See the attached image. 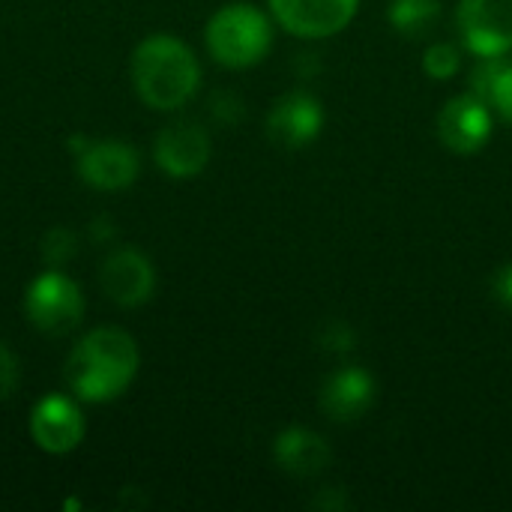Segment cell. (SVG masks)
I'll list each match as a JSON object with an SVG mask.
<instances>
[{"label": "cell", "mask_w": 512, "mask_h": 512, "mask_svg": "<svg viewBox=\"0 0 512 512\" xmlns=\"http://www.w3.org/2000/svg\"><path fill=\"white\" fill-rule=\"evenodd\" d=\"M30 435L39 450L63 456L72 453L84 438V414L66 396H45L30 414Z\"/></svg>", "instance_id": "8fae6325"}, {"label": "cell", "mask_w": 512, "mask_h": 512, "mask_svg": "<svg viewBox=\"0 0 512 512\" xmlns=\"http://www.w3.org/2000/svg\"><path fill=\"white\" fill-rule=\"evenodd\" d=\"M492 294L501 306L512 309V264H504L492 279Z\"/></svg>", "instance_id": "44dd1931"}, {"label": "cell", "mask_w": 512, "mask_h": 512, "mask_svg": "<svg viewBox=\"0 0 512 512\" xmlns=\"http://www.w3.org/2000/svg\"><path fill=\"white\" fill-rule=\"evenodd\" d=\"M78 249V237L69 231V228H51L45 237H42V258L51 261L54 267L69 261Z\"/></svg>", "instance_id": "ac0fdd59"}, {"label": "cell", "mask_w": 512, "mask_h": 512, "mask_svg": "<svg viewBox=\"0 0 512 512\" xmlns=\"http://www.w3.org/2000/svg\"><path fill=\"white\" fill-rule=\"evenodd\" d=\"M21 381V369H18V360L15 354L9 351V345L0 339V399H9L15 393Z\"/></svg>", "instance_id": "ffe728a7"}, {"label": "cell", "mask_w": 512, "mask_h": 512, "mask_svg": "<svg viewBox=\"0 0 512 512\" xmlns=\"http://www.w3.org/2000/svg\"><path fill=\"white\" fill-rule=\"evenodd\" d=\"M213 111H216V117H222V120H237L240 114H243V108H240V99L237 96H231V93H219L216 99H213Z\"/></svg>", "instance_id": "7402d4cb"}, {"label": "cell", "mask_w": 512, "mask_h": 512, "mask_svg": "<svg viewBox=\"0 0 512 512\" xmlns=\"http://www.w3.org/2000/svg\"><path fill=\"white\" fill-rule=\"evenodd\" d=\"M99 285L111 303L135 309L150 300L156 288V273H153V264L141 252L114 249L99 267Z\"/></svg>", "instance_id": "9c48e42d"}, {"label": "cell", "mask_w": 512, "mask_h": 512, "mask_svg": "<svg viewBox=\"0 0 512 512\" xmlns=\"http://www.w3.org/2000/svg\"><path fill=\"white\" fill-rule=\"evenodd\" d=\"M492 123H495V114L489 111V105L474 93H462V96L450 99L441 108L438 135L453 153L471 156V153H480L489 144Z\"/></svg>", "instance_id": "52a82bcc"}, {"label": "cell", "mask_w": 512, "mask_h": 512, "mask_svg": "<svg viewBox=\"0 0 512 512\" xmlns=\"http://www.w3.org/2000/svg\"><path fill=\"white\" fill-rule=\"evenodd\" d=\"M471 93L480 96L492 114L512 123V57L507 54L480 57L471 75Z\"/></svg>", "instance_id": "9a60e30c"}, {"label": "cell", "mask_w": 512, "mask_h": 512, "mask_svg": "<svg viewBox=\"0 0 512 512\" xmlns=\"http://www.w3.org/2000/svg\"><path fill=\"white\" fill-rule=\"evenodd\" d=\"M375 402V378L360 366H345L333 372L318 393L321 411L336 423H354L360 420Z\"/></svg>", "instance_id": "4fadbf2b"}, {"label": "cell", "mask_w": 512, "mask_h": 512, "mask_svg": "<svg viewBox=\"0 0 512 512\" xmlns=\"http://www.w3.org/2000/svg\"><path fill=\"white\" fill-rule=\"evenodd\" d=\"M201 81V66L186 42L168 33L147 36L132 54L135 93L159 111L186 105Z\"/></svg>", "instance_id": "7a4b0ae2"}, {"label": "cell", "mask_w": 512, "mask_h": 512, "mask_svg": "<svg viewBox=\"0 0 512 512\" xmlns=\"http://www.w3.org/2000/svg\"><path fill=\"white\" fill-rule=\"evenodd\" d=\"M90 225H93L90 231H93V237H96V240H108V237H114V231H117V228H111V225H108V216H99V219H93Z\"/></svg>", "instance_id": "cb8c5ba5"}, {"label": "cell", "mask_w": 512, "mask_h": 512, "mask_svg": "<svg viewBox=\"0 0 512 512\" xmlns=\"http://www.w3.org/2000/svg\"><path fill=\"white\" fill-rule=\"evenodd\" d=\"M138 345L126 330L99 327L87 333L66 360L69 390L81 402H111L138 375Z\"/></svg>", "instance_id": "6da1fadb"}, {"label": "cell", "mask_w": 512, "mask_h": 512, "mask_svg": "<svg viewBox=\"0 0 512 512\" xmlns=\"http://www.w3.org/2000/svg\"><path fill=\"white\" fill-rule=\"evenodd\" d=\"M354 345H357V336H354V330H351L345 321H327V324L318 330V348H321V351L348 354V351H354Z\"/></svg>", "instance_id": "d6986e66"}, {"label": "cell", "mask_w": 512, "mask_h": 512, "mask_svg": "<svg viewBox=\"0 0 512 512\" xmlns=\"http://www.w3.org/2000/svg\"><path fill=\"white\" fill-rule=\"evenodd\" d=\"M387 18L402 36L420 39L441 21V0H393Z\"/></svg>", "instance_id": "2e32d148"}, {"label": "cell", "mask_w": 512, "mask_h": 512, "mask_svg": "<svg viewBox=\"0 0 512 512\" xmlns=\"http://www.w3.org/2000/svg\"><path fill=\"white\" fill-rule=\"evenodd\" d=\"M273 459L285 474L294 477H318L330 462H333V450L330 444L312 432V429H285L276 444H273Z\"/></svg>", "instance_id": "5bb4252c"}, {"label": "cell", "mask_w": 512, "mask_h": 512, "mask_svg": "<svg viewBox=\"0 0 512 512\" xmlns=\"http://www.w3.org/2000/svg\"><path fill=\"white\" fill-rule=\"evenodd\" d=\"M324 126V108L312 93L294 90L282 96L267 114V135L279 147H303Z\"/></svg>", "instance_id": "7c38bea8"}, {"label": "cell", "mask_w": 512, "mask_h": 512, "mask_svg": "<svg viewBox=\"0 0 512 512\" xmlns=\"http://www.w3.org/2000/svg\"><path fill=\"white\" fill-rule=\"evenodd\" d=\"M24 312L39 333L63 336L81 324L84 294L69 276H63L60 270H51V273H42L39 279H33V285L27 288Z\"/></svg>", "instance_id": "277c9868"}, {"label": "cell", "mask_w": 512, "mask_h": 512, "mask_svg": "<svg viewBox=\"0 0 512 512\" xmlns=\"http://www.w3.org/2000/svg\"><path fill=\"white\" fill-rule=\"evenodd\" d=\"M153 156H156V165L168 177H177V180L195 177L210 162V135L198 123L177 120L156 135Z\"/></svg>", "instance_id": "ba28073f"}, {"label": "cell", "mask_w": 512, "mask_h": 512, "mask_svg": "<svg viewBox=\"0 0 512 512\" xmlns=\"http://www.w3.org/2000/svg\"><path fill=\"white\" fill-rule=\"evenodd\" d=\"M456 21L474 54L492 57L512 51V0H459Z\"/></svg>", "instance_id": "8992f818"}, {"label": "cell", "mask_w": 512, "mask_h": 512, "mask_svg": "<svg viewBox=\"0 0 512 512\" xmlns=\"http://www.w3.org/2000/svg\"><path fill=\"white\" fill-rule=\"evenodd\" d=\"M273 30L267 15L252 3H228L207 24V48L216 63L228 69H246L264 60Z\"/></svg>", "instance_id": "3957f363"}, {"label": "cell", "mask_w": 512, "mask_h": 512, "mask_svg": "<svg viewBox=\"0 0 512 512\" xmlns=\"http://www.w3.org/2000/svg\"><path fill=\"white\" fill-rule=\"evenodd\" d=\"M69 144L75 147L78 174L87 186L102 189V192H114V189H126L135 183L138 168H141V156L132 144H126V141H90L84 135H75Z\"/></svg>", "instance_id": "5b68a950"}, {"label": "cell", "mask_w": 512, "mask_h": 512, "mask_svg": "<svg viewBox=\"0 0 512 512\" xmlns=\"http://www.w3.org/2000/svg\"><path fill=\"white\" fill-rule=\"evenodd\" d=\"M360 0H270L276 21L306 39L339 33L357 12Z\"/></svg>", "instance_id": "30bf717a"}, {"label": "cell", "mask_w": 512, "mask_h": 512, "mask_svg": "<svg viewBox=\"0 0 512 512\" xmlns=\"http://www.w3.org/2000/svg\"><path fill=\"white\" fill-rule=\"evenodd\" d=\"M333 492H336V489H327L324 495H318V498L312 501V507H321V510H345V507H348V498H345L342 492L333 498Z\"/></svg>", "instance_id": "603a6c76"}, {"label": "cell", "mask_w": 512, "mask_h": 512, "mask_svg": "<svg viewBox=\"0 0 512 512\" xmlns=\"http://www.w3.org/2000/svg\"><path fill=\"white\" fill-rule=\"evenodd\" d=\"M459 66H462V54H459V48L450 45V42H435V45H429L426 54H423V69H426V75H432V78H438V81L453 78V75L459 72Z\"/></svg>", "instance_id": "e0dca14e"}]
</instances>
